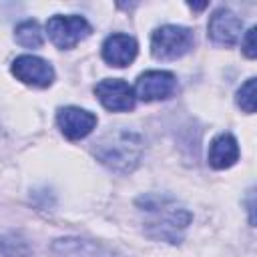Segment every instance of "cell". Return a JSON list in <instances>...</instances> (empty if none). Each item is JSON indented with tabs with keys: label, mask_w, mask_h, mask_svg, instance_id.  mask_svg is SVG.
<instances>
[{
	"label": "cell",
	"mask_w": 257,
	"mask_h": 257,
	"mask_svg": "<svg viewBox=\"0 0 257 257\" xmlns=\"http://www.w3.org/2000/svg\"><path fill=\"white\" fill-rule=\"evenodd\" d=\"M137 205L151 215L147 229L157 239H163L169 243H179L181 233L191 223V213L185 211L183 207H177L171 199L147 195V197H141L137 201Z\"/></svg>",
	"instance_id": "7a4b0ae2"
},
{
	"label": "cell",
	"mask_w": 257,
	"mask_h": 257,
	"mask_svg": "<svg viewBox=\"0 0 257 257\" xmlns=\"http://www.w3.org/2000/svg\"><path fill=\"white\" fill-rule=\"evenodd\" d=\"M209 36L215 44L221 46H233L239 42L241 38V30H243V20L233 14L227 8H219L213 12V16L209 18Z\"/></svg>",
	"instance_id": "9c48e42d"
},
{
	"label": "cell",
	"mask_w": 257,
	"mask_h": 257,
	"mask_svg": "<svg viewBox=\"0 0 257 257\" xmlns=\"http://www.w3.org/2000/svg\"><path fill=\"white\" fill-rule=\"evenodd\" d=\"M177 88V78L169 70H147L137 78L135 84V96H139L145 102L153 100H165L169 98Z\"/></svg>",
	"instance_id": "5b68a950"
},
{
	"label": "cell",
	"mask_w": 257,
	"mask_h": 257,
	"mask_svg": "<svg viewBox=\"0 0 257 257\" xmlns=\"http://www.w3.org/2000/svg\"><path fill=\"white\" fill-rule=\"evenodd\" d=\"M12 74L20 82L30 84V86H38V88L50 86L52 80H54L52 66L46 60H42L38 56H32V54L16 56L14 62H12Z\"/></svg>",
	"instance_id": "8992f818"
},
{
	"label": "cell",
	"mask_w": 257,
	"mask_h": 257,
	"mask_svg": "<svg viewBox=\"0 0 257 257\" xmlns=\"http://www.w3.org/2000/svg\"><path fill=\"white\" fill-rule=\"evenodd\" d=\"M143 139L128 128H116L102 135L94 143V157L104 167L116 173H131L143 157Z\"/></svg>",
	"instance_id": "6da1fadb"
},
{
	"label": "cell",
	"mask_w": 257,
	"mask_h": 257,
	"mask_svg": "<svg viewBox=\"0 0 257 257\" xmlns=\"http://www.w3.org/2000/svg\"><path fill=\"white\" fill-rule=\"evenodd\" d=\"M16 42L24 48H38L42 44V32L36 20H24L16 26Z\"/></svg>",
	"instance_id": "4fadbf2b"
},
{
	"label": "cell",
	"mask_w": 257,
	"mask_h": 257,
	"mask_svg": "<svg viewBox=\"0 0 257 257\" xmlns=\"http://www.w3.org/2000/svg\"><path fill=\"white\" fill-rule=\"evenodd\" d=\"M100 104L112 112H124L135 106V90L120 78H104L94 86Z\"/></svg>",
	"instance_id": "52a82bcc"
},
{
	"label": "cell",
	"mask_w": 257,
	"mask_h": 257,
	"mask_svg": "<svg viewBox=\"0 0 257 257\" xmlns=\"http://www.w3.org/2000/svg\"><path fill=\"white\" fill-rule=\"evenodd\" d=\"M46 32L58 48H72L90 34V24L78 14H56L46 22Z\"/></svg>",
	"instance_id": "277c9868"
},
{
	"label": "cell",
	"mask_w": 257,
	"mask_h": 257,
	"mask_svg": "<svg viewBox=\"0 0 257 257\" xmlns=\"http://www.w3.org/2000/svg\"><path fill=\"white\" fill-rule=\"evenodd\" d=\"M239 159L237 139L229 133L217 135L209 145V165L213 169H229Z\"/></svg>",
	"instance_id": "8fae6325"
},
{
	"label": "cell",
	"mask_w": 257,
	"mask_h": 257,
	"mask_svg": "<svg viewBox=\"0 0 257 257\" xmlns=\"http://www.w3.org/2000/svg\"><path fill=\"white\" fill-rule=\"evenodd\" d=\"M56 122L66 139L78 141L92 133V128L96 126V116L80 106H64V108H58Z\"/></svg>",
	"instance_id": "ba28073f"
},
{
	"label": "cell",
	"mask_w": 257,
	"mask_h": 257,
	"mask_svg": "<svg viewBox=\"0 0 257 257\" xmlns=\"http://www.w3.org/2000/svg\"><path fill=\"white\" fill-rule=\"evenodd\" d=\"M0 253L4 257H32V247L20 233H6L0 237Z\"/></svg>",
	"instance_id": "7c38bea8"
},
{
	"label": "cell",
	"mask_w": 257,
	"mask_h": 257,
	"mask_svg": "<svg viewBox=\"0 0 257 257\" xmlns=\"http://www.w3.org/2000/svg\"><path fill=\"white\" fill-rule=\"evenodd\" d=\"M193 32L185 26L167 24L153 32L151 36V52L159 60H175L187 54L193 48Z\"/></svg>",
	"instance_id": "3957f363"
},
{
	"label": "cell",
	"mask_w": 257,
	"mask_h": 257,
	"mask_svg": "<svg viewBox=\"0 0 257 257\" xmlns=\"http://www.w3.org/2000/svg\"><path fill=\"white\" fill-rule=\"evenodd\" d=\"M243 52L247 58H255L257 54V46H255V26H251L247 32H245V38H243Z\"/></svg>",
	"instance_id": "9a60e30c"
},
{
	"label": "cell",
	"mask_w": 257,
	"mask_h": 257,
	"mask_svg": "<svg viewBox=\"0 0 257 257\" xmlns=\"http://www.w3.org/2000/svg\"><path fill=\"white\" fill-rule=\"evenodd\" d=\"M237 104L245 112H255V78H247L245 84L237 90Z\"/></svg>",
	"instance_id": "5bb4252c"
},
{
	"label": "cell",
	"mask_w": 257,
	"mask_h": 257,
	"mask_svg": "<svg viewBox=\"0 0 257 257\" xmlns=\"http://www.w3.org/2000/svg\"><path fill=\"white\" fill-rule=\"evenodd\" d=\"M137 56V40L128 34H110L102 42V58L116 68L131 64Z\"/></svg>",
	"instance_id": "30bf717a"
}]
</instances>
